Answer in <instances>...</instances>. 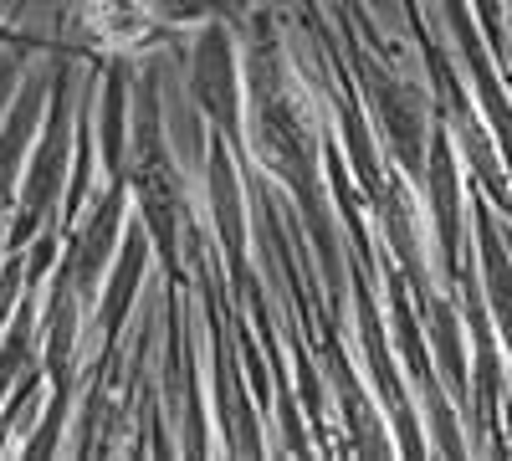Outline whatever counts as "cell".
I'll return each instance as SVG.
<instances>
[{
	"label": "cell",
	"instance_id": "cell-2",
	"mask_svg": "<svg viewBox=\"0 0 512 461\" xmlns=\"http://www.w3.org/2000/svg\"><path fill=\"white\" fill-rule=\"evenodd\" d=\"M210 16L236 21L226 0H82L67 16V41L82 57H149L164 31L200 26Z\"/></svg>",
	"mask_w": 512,
	"mask_h": 461
},
{
	"label": "cell",
	"instance_id": "cell-7",
	"mask_svg": "<svg viewBox=\"0 0 512 461\" xmlns=\"http://www.w3.org/2000/svg\"><path fill=\"white\" fill-rule=\"evenodd\" d=\"M359 72H364V93L374 103V118H379V129L390 134L400 164L410 175H425V118H420L415 93L405 82H395L390 72H379L374 62H359Z\"/></svg>",
	"mask_w": 512,
	"mask_h": 461
},
{
	"label": "cell",
	"instance_id": "cell-11",
	"mask_svg": "<svg viewBox=\"0 0 512 461\" xmlns=\"http://www.w3.org/2000/svg\"><path fill=\"white\" fill-rule=\"evenodd\" d=\"M226 6H231L236 16H246V11H256V6H262V0H226Z\"/></svg>",
	"mask_w": 512,
	"mask_h": 461
},
{
	"label": "cell",
	"instance_id": "cell-6",
	"mask_svg": "<svg viewBox=\"0 0 512 461\" xmlns=\"http://www.w3.org/2000/svg\"><path fill=\"white\" fill-rule=\"evenodd\" d=\"M47 88H52V67L47 72H21L6 113H0V241H6V221H11V205H16L26 154H31L36 129H41V113H47Z\"/></svg>",
	"mask_w": 512,
	"mask_h": 461
},
{
	"label": "cell",
	"instance_id": "cell-10",
	"mask_svg": "<svg viewBox=\"0 0 512 461\" xmlns=\"http://www.w3.org/2000/svg\"><path fill=\"white\" fill-rule=\"evenodd\" d=\"M6 52H21V57H77V62H82V52L72 47V41L21 31L11 16H0V57H6Z\"/></svg>",
	"mask_w": 512,
	"mask_h": 461
},
{
	"label": "cell",
	"instance_id": "cell-3",
	"mask_svg": "<svg viewBox=\"0 0 512 461\" xmlns=\"http://www.w3.org/2000/svg\"><path fill=\"white\" fill-rule=\"evenodd\" d=\"M185 88L195 113L205 118L210 134H221L236 159L246 164V67L236 47V21L210 16L190 26V47H185Z\"/></svg>",
	"mask_w": 512,
	"mask_h": 461
},
{
	"label": "cell",
	"instance_id": "cell-9",
	"mask_svg": "<svg viewBox=\"0 0 512 461\" xmlns=\"http://www.w3.org/2000/svg\"><path fill=\"white\" fill-rule=\"evenodd\" d=\"M477 241H482V272H487V292H492V318L512 349V251H507L502 231L492 226L487 205H477Z\"/></svg>",
	"mask_w": 512,
	"mask_h": 461
},
{
	"label": "cell",
	"instance_id": "cell-1",
	"mask_svg": "<svg viewBox=\"0 0 512 461\" xmlns=\"http://www.w3.org/2000/svg\"><path fill=\"white\" fill-rule=\"evenodd\" d=\"M72 88H77V57H52L47 113H41L36 144L26 154L0 251H26L41 231L62 221V200H67V180H72V159H77V93Z\"/></svg>",
	"mask_w": 512,
	"mask_h": 461
},
{
	"label": "cell",
	"instance_id": "cell-5",
	"mask_svg": "<svg viewBox=\"0 0 512 461\" xmlns=\"http://www.w3.org/2000/svg\"><path fill=\"white\" fill-rule=\"evenodd\" d=\"M205 205H210V226L221 236V257L236 298H256L251 272H246V175L241 159L221 134H205Z\"/></svg>",
	"mask_w": 512,
	"mask_h": 461
},
{
	"label": "cell",
	"instance_id": "cell-8",
	"mask_svg": "<svg viewBox=\"0 0 512 461\" xmlns=\"http://www.w3.org/2000/svg\"><path fill=\"white\" fill-rule=\"evenodd\" d=\"M41 344V292H21L6 328H0V405H6V395L16 390V380L36 364V349Z\"/></svg>",
	"mask_w": 512,
	"mask_h": 461
},
{
	"label": "cell",
	"instance_id": "cell-4",
	"mask_svg": "<svg viewBox=\"0 0 512 461\" xmlns=\"http://www.w3.org/2000/svg\"><path fill=\"white\" fill-rule=\"evenodd\" d=\"M149 262H154V241H149L144 221L134 216V221L123 226V241H118V251H113V262H108L98 292H93V303H88V308H93V313H88V333L98 339V359H93V369H113L118 333H123L128 313H134L139 292H144Z\"/></svg>",
	"mask_w": 512,
	"mask_h": 461
}]
</instances>
